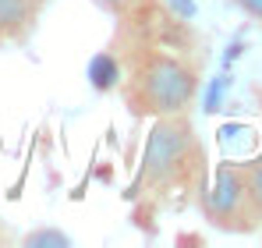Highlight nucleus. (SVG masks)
<instances>
[{"mask_svg":"<svg viewBox=\"0 0 262 248\" xmlns=\"http://www.w3.org/2000/svg\"><path fill=\"white\" fill-rule=\"evenodd\" d=\"M124 78L121 96L135 117H163V114H191L202 89V60L174 50L156 36H128L121 53Z\"/></svg>","mask_w":262,"mask_h":248,"instance_id":"nucleus-2","label":"nucleus"},{"mask_svg":"<svg viewBox=\"0 0 262 248\" xmlns=\"http://www.w3.org/2000/svg\"><path fill=\"white\" fill-rule=\"evenodd\" d=\"M195 206L202 209L206 223L227 234H259L262 231V209L255 202V192L248 184V174L241 163H220L213 177L206 181Z\"/></svg>","mask_w":262,"mask_h":248,"instance_id":"nucleus-3","label":"nucleus"},{"mask_svg":"<svg viewBox=\"0 0 262 248\" xmlns=\"http://www.w3.org/2000/svg\"><path fill=\"white\" fill-rule=\"evenodd\" d=\"M206 181H209V160H206V146L195 131L191 114L152 117L131 195L152 206L184 209L188 202H199Z\"/></svg>","mask_w":262,"mask_h":248,"instance_id":"nucleus-1","label":"nucleus"},{"mask_svg":"<svg viewBox=\"0 0 262 248\" xmlns=\"http://www.w3.org/2000/svg\"><path fill=\"white\" fill-rule=\"evenodd\" d=\"M103 14L124 25V36H156V29H170L177 18L163 11L160 0H92Z\"/></svg>","mask_w":262,"mask_h":248,"instance_id":"nucleus-4","label":"nucleus"},{"mask_svg":"<svg viewBox=\"0 0 262 248\" xmlns=\"http://www.w3.org/2000/svg\"><path fill=\"white\" fill-rule=\"evenodd\" d=\"M259 234H262V231H259Z\"/></svg>","mask_w":262,"mask_h":248,"instance_id":"nucleus-11","label":"nucleus"},{"mask_svg":"<svg viewBox=\"0 0 262 248\" xmlns=\"http://www.w3.org/2000/svg\"><path fill=\"white\" fill-rule=\"evenodd\" d=\"M245 174H248V184H252V192H255V202H259L262 209V146H259V153L252 156V160H245Z\"/></svg>","mask_w":262,"mask_h":248,"instance_id":"nucleus-6","label":"nucleus"},{"mask_svg":"<svg viewBox=\"0 0 262 248\" xmlns=\"http://www.w3.org/2000/svg\"><path fill=\"white\" fill-rule=\"evenodd\" d=\"M25 245H68V234H60V231H39V234H29L25 238Z\"/></svg>","mask_w":262,"mask_h":248,"instance_id":"nucleus-7","label":"nucleus"},{"mask_svg":"<svg viewBox=\"0 0 262 248\" xmlns=\"http://www.w3.org/2000/svg\"><path fill=\"white\" fill-rule=\"evenodd\" d=\"M39 11L29 0H0V46L25 43L36 29Z\"/></svg>","mask_w":262,"mask_h":248,"instance_id":"nucleus-5","label":"nucleus"},{"mask_svg":"<svg viewBox=\"0 0 262 248\" xmlns=\"http://www.w3.org/2000/svg\"><path fill=\"white\" fill-rule=\"evenodd\" d=\"M29 4H32V7H36V11H43V7H50V4H53V0H29Z\"/></svg>","mask_w":262,"mask_h":248,"instance_id":"nucleus-9","label":"nucleus"},{"mask_svg":"<svg viewBox=\"0 0 262 248\" xmlns=\"http://www.w3.org/2000/svg\"><path fill=\"white\" fill-rule=\"evenodd\" d=\"M4 241H7V234H4V227H0V245H4Z\"/></svg>","mask_w":262,"mask_h":248,"instance_id":"nucleus-10","label":"nucleus"},{"mask_svg":"<svg viewBox=\"0 0 262 248\" xmlns=\"http://www.w3.org/2000/svg\"><path fill=\"white\" fill-rule=\"evenodd\" d=\"M230 4H234L245 18H252V22L262 29V0H230Z\"/></svg>","mask_w":262,"mask_h":248,"instance_id":"nucleus-8","label":"nucleus"}]
</instances>
